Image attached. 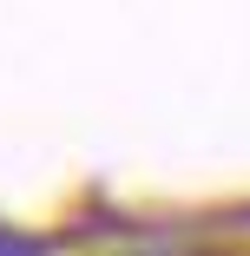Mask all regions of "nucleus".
Returning a JSON list of instances; mask_svg holds the SVG:
<instances>
[{
	"instance_id": "obj_1",
	"label": "nucleus",
	"mask_w": 250,
	"mask_h": 256,
	"mask_svg": "<svg viewBox=\"0 0 250 256\" xmlns=\"http://www.w3.org/2000/svg\"><path fill=\"white\" fill-rule=\"evenodd\" d=\"M53 243L33 236V230H14V224H0V256H46Z\"/></svg>"
}]
</instances>
